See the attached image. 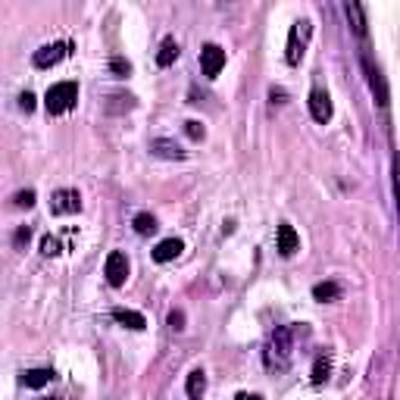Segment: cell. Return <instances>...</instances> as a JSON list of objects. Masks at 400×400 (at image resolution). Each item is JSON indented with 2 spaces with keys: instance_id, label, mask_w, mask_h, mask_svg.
<instances>
[{
  "instance_id": "cell-5",
  "label": "cell",
  "mask_w": 400,
  "mask_h": 400,
  "mask_svg": "<svg viewBox=\"0 0 400 400\" xmlns=\"http://www.w3.org/2000/svg\"><path fill=\"white\" fill-rule=\"evenodd\" d=\"M103 275H107V282L113 288H123L125 278H129V260H125V253L113 251L107 257V266H103Z\"/></svg>"
},
{
  "instance_id": "cell-27",
  "label": "cell",
  "mask_w": 400,
  "mask_h": 400,
  "mask_svg": "<svg viewBox=\"0 0 400 400\" xmlns=\"http://www.w3.org/2000/svg\"><path fill=\"white\" fill-rule=\"evenodd\" d=\"M19 107L25 109V113H32V109H34V94H28V91H25V94L19 97Z\"/></svg>"
},
{
  "instance_id": "cell-9",
  "label": "cell",
  "mask_w": 400,
  "mask_h": 400,
  "mask_svg": "<svg viewBox=\"0 0 400 400\" xmlns=\"http://www.w3.org/2000/svg\"><path fill=\"white\" fill-rule=\"evenodd\" d=\"M66 54H69V44H63V41L48 44V48H41L38 54H34V66H38V69H50V66H56V63H60Z\"/></svg>"
},
{
  "instance_id": "cell-19",
  "label": "cell",
  "mask_w": 400,
  "mask_h": 400,
  "mask_svg": "<svg viewBox=\"0 0 400 400\" xmlns=\"http://www.w3.org/2000/svg\"><path fill=\"white\" fill-rule=\"evenodd\" d=\"M328 372H332V359L322 353V357L316 359V366H313V385H322V381L328 379Z\"/></svg>"
},
{
  "instance_id": "cell-15",
  "label": "cell",
  "mask_w": 400,
  "mask_h": 400,
  "mask_svg": "<svg viewBox=\"0 0 400 400\" xmlns=\"http://www.w3.org/2000/svg\"><path fill=\"white\" fill-rule=\"evenodd\" d=\"M185 391H188L191 400H200V397H204V391H207V375L200 372V369H194V372L188 375V385H185Z\"/></svg>"
},
{
  "instance_id": "cell-20",
  "label": "cell",
  "mask_w": 400,
  "mask_h": 400,
  "mask_svg": "<svg viewBox=\"0 0 400 400\" xmlns=\"http://www.w3.org/2000/svg\"><path fill=\"white\" fill-rule=\"evenodd\" d=\"M131 225H135L138 235H150V231H156V219L150 216V213H138L135 222H131Z\"/></svg>"
},
{
  "instance_id": "cell-21",
  "label": "cell",
  "mask_w": 400,
  "mask_h": 400,
  "mask_svg": "<svg viewBox=\"0 0 400 400\" xmlns=\"http://www.w3.org/2000/svg\"><path fill=\"white\" fill-rule=\"evenodd\" d=\"M394 204H397V219H400V154H394Z\"/></svg>"
},
{
  "instance_id": "cell-1",
  "label": "cell",
  "mask_w": 400,
  "mask_h": 400,
  "mask_svg": "<svg viewBox=\"0 0 400 400\" xmlns=\"http://www.w3.org/2000/svg\"><path fill=\"white\" fill-rule=\"evenodd\" d=\"M291 357H294V328L291 326H282L272 332L269 347H266V366L272 372H285L291 366Z\"/></svg>"
},
{
  "instance_id": "cell-8",
  "label": "cell",
  "mask_w": 400,
  "mask_h": 400,
  "mask_svg": "<svg viewBox=\"0 0 400 400\" xmlns=\"http://www.w3.org/2000/svg\"><path fill=\"white\" fill-rule=\"evenodd\" d=\"M50 210L56 213V216H69V213H78L82 210V197H78V191H56L54 200H50Z\"/></svg>"
},
{
  "instance_id": "cell-6",
  "label": "cell",
  "mask_w": 400,
  "mask_h": 400,
  "mask_svg": "<svg viewBox=\"0 0 400 400\" xmlns=\"http://www.w3.org/2000/svg\"><path fill=\"white\" fill-rule=\"evenodd\" d=\"M222 66H225V50L219 44H207L200 50V69H204V75L207 78H216L222 72Z\"/></svg>"
},
{
  "instance_id": "cell-12",
  "label": "cell",
  "mask_w": 400,
  "mask_h": 400,
  "mask_svg": "<svg viewBox=\"0 0 400 400\" xmlns=\"http://www.w3.org/2000/svg\"><path fill=\"white\" fill-rule=\"evenodd\" d=\"M178 253H182V241H178V238H166V241H160V244L154 247L156 263H169V260H176Z\"/></svg>"
},
{
  "instance_id": "cell-14",
  "label": "cell",
  "mask_w": 400,
  "mask_h": 400,
  "mask_svg": "<svg viewBox=\"0 0 400 400\" xmlns=\"http://www.w3.org/2000/svg\"><path fill=\"white\" fill-rule=\"evenodd\" d=\"M113 319L119 322V326H125V328H135V332H141L144 326H147V319L141 316V313H135V310H113Z\"/></svg>"
},
{
  "instance_id": "cell-25",
  "label": "cell",
  "mask_w": 400,
  "mask_h": 400,
  "mask_svg": "<svg viewBox=\"0 0 400 400\" xmlns=\"http://www.w3.org/2000/svg\"><path fill=\"white\" fill-rule=\"evenodd\" d=\"M16 207H34V191H19V194H16Z\"/></svg>"
},
{
  "instance_id": "cell-23",
  "label": "cell",
  "mask_w": 400,
  "mask_h": 400,
  "mask_svg": "<svg viewBox=\"0 0 400 400\" xmlns=\"http://www.w3.org/2000/svg\"><path fill=\"white\" fill-rule=\"evenodd\" d=\"M41 253H44V257H56V253H60V241L48 235V238L41 241Z\"/></svg>"
},
{
  "instance_id": "cell-13",
  "label": "cell",
  "mask_w": 400,
  "mask_h": 400,
  "mask_svg": "<svg viewBox=\"0 0 400 400\" xmlns=\"http://www.w3.org/2000/svg\"><path fill=\"white\" fill-rule=\"evenodd\" d=\"M150 150H154L156 156H163V160H185V150L178 147L176 141H169V138H156V141L150 144Z\"/></svg>"
},
{
  "instance_id": "cell-22",
  "label": "cell",
  "mask_w": 400,
  "mask_h": 400,
  "mask_svg": "<svg viewBox=\"0 0 400 400\" xmlns=\"http://www.w3.org/2000/svg\"><path fill=\"white\" fill-rule=\"evenodd\" d=\"M185 131H188V138H191V141H200V138L207 135V131H204V125L197 123V119H191V123H185Z\"/></svg>"
},
{
  "instance_id": "cell-16",
  "label": "cell",
  "mask_w": 400,
  "mask_h": 400,
  "mask_svg": "<svg viewBox=\"0 0 400 400\" xmlns=\"http://www.w3.org/2000/svg\"><path fill=\"white\" fill-rule=\"evenodd\" d=\"M176 60H178V44H176V38H166L163 48H160V54H156V63L166 69V66H172Z\"/></svg>"
},
{
  "instance_id": "cell-24",
  "label": "cell",
  "mask_w": 400,
  "mask_h": 400,
  "mask_svg": "<svg viewBox=\"0 0 400 400\" xmlns=\"http://www.w3.org/2000/svg\"><path fill=\"white\" fill-rule=\"evenodd\" d=\"M109 69H113L116 75H129V72H131V63H129V60H123V56H116V60L109 63Z\"/></svg>"
},
{
  "instance_id": "cell-4",
  "label": "cell",
  "mask_w": 400,
  "mask_h": 400,
  "mask_svg": "<svg viewBox=\"0 0 400 400\" xmlns=\"http://www.w3.org/2000/svg\"><path fill=\"white\" fill-rule=\"evenodd\" d=\"M359 63H363V72H366V82H369V91L375 94V103L379 107H388V101H391V94H388V82H385V75H381L379 63L372 60V56L363 50L359 54Z\"/></svg>"
},
{
  "instance_id": "cell-10",
  "label": "cell",
  "mask_w": 400,
  "mask_h": 400,
  "mask_svg": "<svg viewBox=\"0 0 400 400\" xmlns=\"http://www.w3.org/2000/svg\"><path fill=\"white\" fill-rule=\"evenodd\" d=\"M344 13H347V22H350L353 34H357V38H366V10H363V3H357V0H347V3H344Z\"/></svg>"
},
{
  "instance_id": "cell-18",
  "label": "cell",
  "mask_w": 400,
  "mask_h": 400,
  "mask_svg": "<svg viewBox=\"0 0 400 400\" xmlns=\"http://www.w3.org/2000/svg\"><path fill=\"white\" fill-rule=\"evenodd\" d=\"M50 379H54V372H50V369H28V372L22 375L25 388H44Z\"/></svg>"
},
{
  "instance_id": "cell-3",
  "label": "cell",
  "mask_w": 400,
  "mask_h": 400,
  "mask_svg": "<svg viewBox=\"0 0 400 400\" xmlns=\"http://www.w3.org/2000/svg\"><path fill=\"white\" fill-rule=\"evenodd\" d=\"M75 101H78V88H75V82H60L48 91L44 107H48L50 116H60V113H66V109H72Z\"/></svg>"
},
{
  "instance_id": "cell-2",
  "label": "cell",
  "mask_w": 400,
  "mask_h": 400,
  "mask_svg": "<svg viewBox=\"0 0 400 400\" xmlns=\"http://www.w3.org/2000/svg\"><path fill=\"white\" fill-rule=\"evenodd\" d=\"M310 34H313L310 19H297V22L291 25V32H288V48H285V60L291 63V66H297V63L304 60Z\"/></svg>"
},
{
  "instance_id": "cell-26",
  "label": "cell",
  "mask_w": 400,
  "mask_h": 400,
  "mask_svg": "<svg viewBox=\"0 0 400 400\" xmlns=\"http://www.w3.org/2000/svg\"><path fill=\"white\" fill-rule=\"evenodd\" d=\"M169 326L176 328V332H182V328H185V313L182 310H172L169 313Z\"/></svg>"
},
{
  "instance_id": "cell-7",
  "label": "cell",
  "mask_w": 400,
  "mask_h": 400,
  "mask_svg": "<svg viewBox=\"0 0 400 400\" xmlns=\"http://www.w3.org/2000/svg\"><path fill=\"white\" fill-rule=\"evenodd\" d=\"M332 97H328V91H322V88H313L310 91V116L316 119V123H322L326 125L328 119H332Z\"/></svg>"
},
{
  "instance_id": "cell-11",
  "label": "cell",
  "mask_w": 400,
  "mask_h": 400,
  "mask_svg": "<svg viewBox=\"0 0 400 400\" xmlns=\"http://www.w3.org/2000/svg\"><path fill=\"white\" fill-rule=\"evenodd\" d=\"M297 247H300L297 231L288 222H282L278 225V253H282V257H291V253H297Z\"/></svg>"
},
{
  "instance_id": "cell-29",
  "label": "cell",
  "mask_w": 400,
  "mask_h": 400,
  "mask_svg": "<svg viewBox=\"0 0 400 400\" xmlns=\"http://www.w3.org/2000/svg\"><path fill=\"white\" fill-rule=\"evenodd\" d=\"M28 235H32V231H28V229H19V235H16V244H22V241H28Z\"/></svg>"
},
{
  "instance_id": "cell-17",
  "label": "cell",
  "mask_w": 400,
  "mask_h": 400,
  "mask_svg": "<svg viewBox=\"0 0 400 400\" xmlns=\"http://www.w3.org/2000/svg\"><path fill=\"white\" fill-rule=\"evenodd\" d=\"M341 288L335 285V282H319L316 288H313V297L319 300V304H328V300H338Z\"/></svg>"
},
{
  "instance_id": "cell-28",
  "label": "cell",
  "mask_w": 400,
  "mask_h": 400,
  "mask_svg": "<svg viewBox=\"0 0 400 400\" xmlns=\"http://www.w3.org/2000/svg\"><path fill=\"white\" fill-rule=\"evenodd\" d=\"M235 400H263V397H260V394H247V391H241Z\"/></svg>"
}]
</instances>
